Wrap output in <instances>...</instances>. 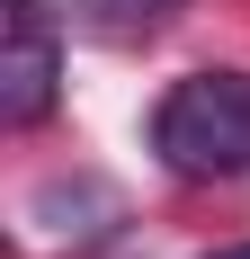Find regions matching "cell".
I'll return each instance as SVG.
<instances>
[{"label": "cell", "instance_id": "obj_2", "mask_svg": "<svg viewBox=\"0 0 250 259\" xmlns=\"http://www.w3.org/2000/svg\"><path fill=\"white\" fill-rule=\"evenodd\" d=\"M63 90V36H54L45 0H9L0 27V125H36Z\"/></svg>", "mask_w": 250, "mask_h": 259}, {"label": "cell", "instance_id": "obj_3", "mask_svg": "<svg viewBox=\"0 0 250 259\" xmlns=\"http://www.w3.org/2000/svg\"><path fill=\"white\" fill-rule=\"evenodd\" d=\"M179 9H188V0H80L72 18H80V36H99V45H152L161 27H179Z\"/></svg>", "mask_w": 250, "mask_h": 259}, {"label": "cell", "instance_id": "obj_4", "mask_svg": "<svg viewBox=\"0 0 250 259\" xmlns=\"http://www.w3.org/2000/svg\"><path fill=\"white\" fill-rule=\"evenodd\" d=\"M205 259H250V241H232V250H205Z\"/></svg>", "mask_w": 250, "mask_h": 259}, {"label": "cell", "instance_id": "obj_1", "mask_svg": "<svg viewBox=\"0 0 250 259\" xmlns=\"http://www.w3.org/2000/svg\"><path fill=\"white\" fill-rule=\"evenodd\" d=\"M152 152L179 179H241L250 170V72H188L152 116Z\"/></svg>", "mask_w": 250, "mask_h": 259}]
</instances>
